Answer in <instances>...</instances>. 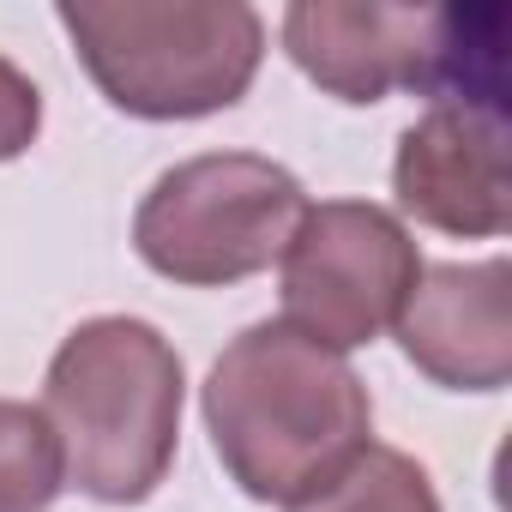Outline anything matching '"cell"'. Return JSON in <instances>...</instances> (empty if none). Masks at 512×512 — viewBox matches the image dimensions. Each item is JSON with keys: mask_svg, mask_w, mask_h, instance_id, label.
<instances>
[{"mask_svg": "<svg viewBox=\"0 0 512 512\" xmlns=\"http://www.w3.org/2000/svg\"><path fill=\"white\" fill-rule=\"evenodd\" d=\"M205 428L241 494L296 506L374 446V404L338 350L260 320L211 362Z\"/></svg>", "mask_w": 512, "mask_h": 512, "instance_id": "6da1fadb", "label": "cell"}, {"mask_svg": "<svg viewBox=\"0 0 512 512\" xmlns=\"http://www.w3.org/2000/svg\"><path fill=\"white\" fill-rule=\"evenodd\" d=\"M181 386V356L151 320L103 314L67 332L43 380V422L67 476L109 506L157 494L175 464Z\"/></svg>", "mask_w": 512, "mask_h": 512, "instance_id": "7a4b0ae2", "label": "cell"}, {"mask_svg": "<svg viewBox=\"0 0 512 512\" xmlns=\"http://www.w3.org/2000/svg\"><path fill=\"white\" fill-rule=\"evenodd\" d=\"M97 91L139 121H193L247 97L266 19L241 0H61Z\"/></svg>", "mask_w": 512, "mask_h": 512, "instance_id": "3957f363", "label": "cell"}, {"mask_svg": "<svg viewBox=\"0 0 512 512\" xmlns=\"http://www.w3.org/2000/svg\"><path fill=\"white\" fill-rule=\"evenodd\" d=\"M500 13L386 7V0H296L284 13L290 61L338 103L392 91L500 97Z\"/></svg>", "mask_w": 512, "mask_h": 512, "instance_id": "277c9868", "label": "cell"}, {"mask_svg": "<svg viewBox=\"0 0 512 512\" xmlns=\"http://www.w3.org/2000/svg\"><path fill=\"white\" fill-rule=\"evenodd\" d=\"M308 211L302 181L253 151H205L163 169L133 217L139 260L187 290H223L284 260Z\"/></svg>", "mask_w": 512, "mask_h": 512, "instance_id": "5b68a950", "label": "cell"}, {"mask_svg": "<svg viewBox=\"0 0 512 512\" xmlns=\"http://www.w3.org/2000/svg\"><path fill=\"white\" fill-rule=\"evenodd\" d=\"M422 260L410 229L368 199H326L308 205L290 247H284V326L326 350L374 344L404 296L416 290Z\"/></svg>", "mask_w": 512, "mask_h": 512, "instance_id": "8992f818", "label": "cell"}, {"mask_svg": "<svg viewBox=\"0 0 512 512\" xmlns=\"http://www.w3.org/2000/svg\"><path fill=\"white\" fill-rule=\"evenodd\" d=\"M398 211L446 235H500L512 223V157L500 97H434L392 157Z\"/></svg>", "mask_w": 512, "mask_h": 512, "instance_id": "52a82bcc", "label": "cell"}, {"mask_svg": "<svg viewBox=\"0 0 512 512\" xmlns=\"http://www.w3.org/2000/svg\"><path fill=\"white\" fill-rule=\"evenodd\" d=\"M398 344L452 392H500L512 380V266H422L398 308Z\"/></svg>", "mask_w": 512, "mask_h": 512, "instance_id": "ba28073f", "label": "cell"}, {"mask_svg": "<svg viewBox=\"0 0 512 512\" xmlns=\"http://www.w3.org/2000/svg\"><path fill=\"white\" fill-rule=\"evenodd\" d=\"M290 512H440V494L410 452L362 446L350 470H338L320 494L296 500Z\"/></svg>", "mask_w": 512, "mask_h": 512, "instance_id": "9c48e42d", "label": "cell"}, {"mask_svg": "<svg viewBox=\"0 0 512 512\" xmlns=\"http://www.w3.org/2000/svg\"><path fill=\"white\" fill-rule=\"evenodd\" d=\"M61 482H67V464L43 410L0 398V512H49Z\"/></svg>", "mask_w": 512, "mask_h": 512, "instance_id": "30bf717a", "label": "cell"}, {"mask_svg": "<svg viewBox=\"0 0 512 512\" xmlns=\"http://www.w3.org/2000/svg\"><path fill=\"white\" fill-rule=\"evenodd\" d=\"M37 127H43V97H37V85H31L7 55H0V163L25 157L31 139H37Z\"/></svg>", "mask_w": 512, "mask_h": 512, "instance_id": "8fae6325", "label": "cell"}]
</instances>
